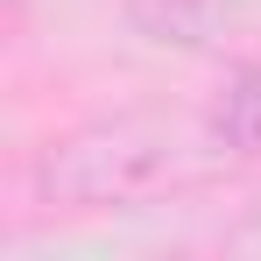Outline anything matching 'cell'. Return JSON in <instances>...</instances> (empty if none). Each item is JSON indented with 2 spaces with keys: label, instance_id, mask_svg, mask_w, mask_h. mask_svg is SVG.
<instances>
[{
  "label": "cell",
  "instance_id": "6da1fadb",
  "mask_svg": "<svg viewBox=\"0 0 261 261\" xmlns=\"http://www.w3.org/2000/svg\"><path fill=\"white\" fill-rule=\"evenodd\" d=\"M170 176V134L148 120H92V127L49 141L36 163L43 205L64 212H99V205H134Z\"/></svg>",
  "mask_w": 261,
  "mask_h": 261
},
{
  "label": "cell",
  "instance_id": "7a4b0ae2",
  "mask_svg": "<svg viewBox=\"0 0 261 261\" xmlns=\"http://www.w3.org/2000/svg\"><path fill=\"white\" fill-rule=\"evenodd\" d=\"M240 21V0H127V29L155 49H212Z\"/></svg>",
  "mask_w": 261,
  "mask_h": 261
},
{
  "label": "cell",
  "instance_id": "3957f363",
  "mask_svg": "<svg viewBox=\"0 0 261 261\" xmlns=\"http://www.w3.org/2000/svg\"><path fill=\"white\" fill-rule=\"evenodd\" d=\"M205 127H212L219 148H233V155H254L261 163V64H240V71H226V85H219L212 113H205Z\"/></svg>",
  "mask_w": 261,
  "mask_h": 261
}]
</instances>
